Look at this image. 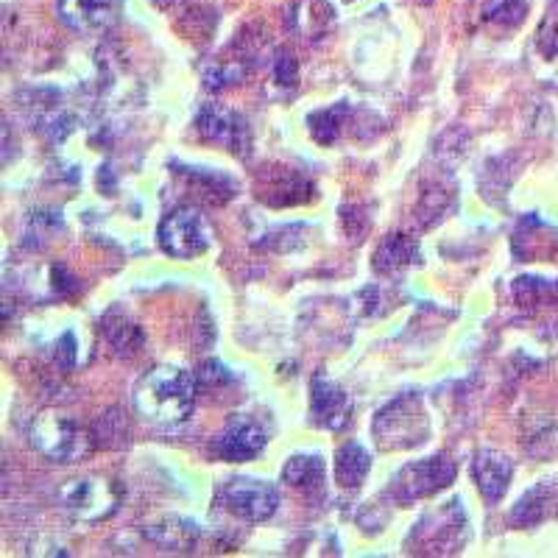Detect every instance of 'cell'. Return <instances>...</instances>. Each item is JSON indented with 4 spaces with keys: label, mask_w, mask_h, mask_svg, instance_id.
<instances>
[{
    "label": "cell",
    "mask_w": 558,
    "mask_h": 558,
    "mask_svg": "<svg viewBox=\"0 0 558 558\" xmlns=\"http://www.w3.org/2000/svg\"><path fill=\"white\" fill-rule=\"evenodd\" d=\"M28 441L39 456L57 463H76L93 452V436L73 416L57 411H43L28 425Z\"/></svg>",
    "instance_id": "obj_2"
},
{
    "label": "cell",
    "mask_w": 558,
    "mask_h": 558,
    "mask_svg": "<svg viewBox=\"0 0 558 558\" xmlns=\"http://www.w3.org/2000/svg\"><path fill=\"white\" fill-rule=\"evenodd\" d=\"M375 438L383 450H413L430 436V416L418 393H402L375 418Z\"/></svg>",
    "instance_id": "obj_3"
},
{
    "label": "cell",
    "mask_w": 558,
    "mask_h": 558,
    "mask_svg": "<svg viewBox=\"0 0 558 558\" xmlns=\"http://www.w3.org/2000/svg\"><path fill=\"white\" fill-rule=\"evenodd\" d=\"M104 336H107L109 347L118 352V355H134L143 347V332L134 322H129L121 313H109L104 318Z\"/></svg>",
    "instance_id": "obj_17"
},
{
    "label": "cell",
    "mask_w": 558,
    "mask_h": 558,
    "mask_svg": "<svg viewBox=\"0 0 558 558\" xmlns=\"http://www.w3.org/2000/svg\"><path fill=\"white\" fill-rule=\"evenodd\" d=\"M527 12V0H486V14L488 23H495V26H517L522 23Z\"/></svg>",
    "instance_id": "obj_19"
},
{
    "label": "cell",
    "mask_w": 558,
    "mask_h": 558,
    "mask_svg": "<svg viewBox=\"0 0 558 558\" xmlns=\"http://www.w3.org/2000/svg\"><path fill=\"white\" fill-rule=\"evenodd\" d=\"M463 542H466V514H463V508L458 500L427 514L425 520L413 527L411 536H408V547L413 553H425V556L458 553L463 547Z\"/></svg>",
    "instance_id": "obj_6"
},
{
    "label": "cell",
    "mask_w": 558,
    "mask_h": 558,
    "mask_svg": "<svg viewBox=\"0 0 558 558\" xmlns=\"http://www.w3.org/2000/svg\"><path fill=\"white\" fill-rule=\"evenodd\" d=\"M349 413H352V402L343 393L341 386L330 380L327 375L318 372L313 377L311 386V418L324 430H343L349 425Z\"/></svg>",
    "instance_id": "obj_12"
},
{
    "label": "cell",
    "mask_w": 558,
    "mask_h": 558,
    "mask_svg": "<svg viewBox=\"0 0 558 558\" xmlns=\"http://www.w3.org/2000/svg\"><path fill=\"white\" fill-rule=\"evenodd\" d=\"M456 461L450 456H433L425 461L408 463L393 477L391 495L397 497V502L411 506V502L425 500V497H433L436 492L450 486L456 481Z\"/></svg>",
    "instance_id": "obj_7"
},
{
    "label": "cell",
    "mask_w": 558,
    "mask_h": 558,
    "mask_svg": "<svg viewBox=\"0 0 558 558\" xmlns=\"http://www.w3.org/2000/svg\"><path fill=\"white\" fill-rule=\"evenodd\" d=\"M134 411L159 427L187 422L196 408V380L177 366H157L134 383Z\"/></svg>",
    "instance_id": "obj_1"
},
{
    "label": "cell",
    "mask_w": 558,
    "mask_h": 558,
    "mask_svg": "<svg viewBox=\"0 0 558 558\" xmlns=\"http://www.w3.org/2000/svg\"><path fill=\"white\" fill-rule=\"evenodd\" d=\"M196 126L204 140L218 143V146L238 154V157H248V151H252V132H248V123L243 121L241 114L232 112V109L207 104V107L198 112Z\"/></svg>",
    "instance_id": "obj_9"
},
{
    "label": "cell",
    "mask_w": 558,
    "mask_h": 558,
    "mask_svg": "<svg viewBox=\"0 0 558 558\" xmlns=\"http://www.w3.org/2000/svg\"><path fill=\"white\" fill-rule=\"evenodd\" d=\"M274 70V82L282 84V87H293L299 78V68H296V57H293L288 48H279L277 59L271 64Z\"/></svg>",
    "instance_id": "obj_20"
},
{
    "label": "cell",
    "mask_w": 558,
    "mask_h": 558,
    "mask_svg": "<svg viewBox=\"0 0 558 558\" xmlns=\"http://www.w3.org/2000/svg\"><path fill=\"white\" fill-rule=\"evenodd\" d=\"M266 445L268 433L263 430V425H257L254 418L238 416L223 427V433L216 438L213 450H216V456L223 458V461L243 463L260 456V452L266 450Z\"/></svg>",
    "instance_id": "obj_11"
},
{
    "label": "cell",
    "mask_w": 558,
    "mask_h": 558,
    "mask_svg": "<svg viewBox=\"0 0 558 558\" xmlns=\"http://www.w3.org/2000/svg\"><path fill=\"white\" fill-rule=\"evenodd\" d=\"M372 458L363 450L357 441H347L341 450L336 452V483L341 488H357L368 475Z\"/></svg>",
    "instance_id": "obj_16"
},
{
    "label": "cell",
    "mask_w": 558,
    "mask_h": 558,
    "mask_svg": "<svg viewBox=\"0 0 558 558\" xmlns=\"http://www.w3.org/2000/svg\"><path fill=\"white\" fill-rule=\"evenodd\" d=\"M162 252L177 257V260H193L204 254L213 243V229L202 209L196 207H173L157 229Z\"/></svg>",
    "instance_id": "obj_5"
},
{
    "label": "cell",
    "mask_w": 558,
    "mask_h": 558,
    "mask_svg": "<svg viewBox=\"0 0 558 558\" xmlns=\"http://www.w3.org/2000/svg\"><path fill=\"white\" fill-rule=\"evenodd\" d=\"M511 475H514V463L497 450H481L472 461V477H475L477 492L488 506H495L506 497Z\"/></svg>",
    "instance_id": "obj_13"
},
{
    "label": "cell",
    "mask_w": 558,
    "mask_h": 558,
    "mask_svg": "<svg viewBox=\"0 0 558 558\" xmlns=\"http://www.w3.org/2000/svg\"><path fill=\"white\" fill-rule=\"evenodd\" d=\"M416 263L418 246L416 241L408 235H388L375 254V268L380 274H386V277L405 271V268L416 266Z\"/></svg>",
    "instance_id": "obj_15"
},
{
    "label": "cell",
    "mask_w": 558,
    "mask_h": 558,
    "mask_svg": "<svg viewBox=\"0 0 558 558\" xmlns=\"http://www.w3.org/2000/svg\"><path fill=\"white\" fill-rule=\"evenodd\" d=\"M221 506L243 522H266L277 514L279 492L257 477H232L221 488Z\"/></svg>",
    "instance_id": "obj_8"
},
{
    "label": "cell",
    "mask_w": 558,
    "mask_h": 558,
    "mask_svg": "<svg viewBox=\"0 0 558 558\" xmlns=\"http://www.w3.org/2000/svg\"><path fill=\"white\" fill-rule=\"evenodd\" d=\"M123 0H57V14L70 32L93 37L118 23Z\"/></svg>",
    "instance_id": "obj_10"
},
{
    "label": "cell",
    "mask_w": 558,
    "mask_h": 558,
    "mask_svg": "<svg viewBox=\"0 0 558 558\" xmlns=\"http://www.w3.org/2000/svg\"><path fill=\"white\" fill-rule=\"evenodd\" d=\"M282 481H286L293 492L305 495L307 500H313V495L322 500L324 497L322 456H293L291 461L286 463V470H282Z\"/></svg>",
    "instance_id": "obj_14"
},
{
    "label": "cell",
    "mask_w": 558,
    "mask_h": 558,
    "mask_svg": "<svg viewBox=\"0 0 558 558\" xmlns=\"http://www.w3.org/2000/svg\"><path fill=\"white\" fill-rule=\"evenodd\" d=\"M347 112H349L347 104H338V107L322 109V112L311 114L313 137H316L322 146H330L332 140L338 137V132H341V123L343 118H347Z\"/></svg>",
    "instance_id": "obj_18"
},
{
    "label": "cell",
    "mask_w": 558,
    "mask_h": 558,
    "mask_svg": "<svg viewBox=\"0 0 558 558\" xmlns=\"http://www.w3.org/2000/svg\"><path fill=\"white\" fill-rule=\"evenodd\" d=\"M121 497L123 492L118 481L104 475L73 477V481H64L57 492L59 506L82 522H98L114 514V508L121 506Z\"/></svg>",
    "instance_id": "obj_4"
}]
</instances>
